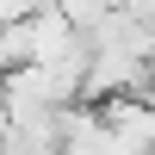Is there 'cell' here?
<instances>
[{"label": "cell", "instance_id": "obj_1", "mask_svg": "<svg viewBox=\"0 0 155 155\" xmlns=\"http://www.w3.org/2000/svg\"><path fill=\"white\" fill-rule=\"evenodd\" d=\"M99 118H106V130L118 137L130 155H155V99H112V106H99Z\"/></svg>", "mask_w": 155, "mask_h": 155}, {"label": "cell", "instance_id": "obj_2", "mask_svg": "<svg viewBox=\"0 0 155 155\" xmlns=\"http://www.w3.org/2000/svg\"><path fill=\"white\" fill-rule=\"evenodd\" d=\"M50 6H62V12H68V25H74V31H99V25H106V19H118L130 0H50Z\"/></svg>", "mask_w": 155, "mask_h": 155}, {"label": "cell", "instance_id": "obj_3", "mask_svg": "<svg viewBox=\"0 0 155 155\" xmlns=\"http://www.w3.org/2000/svg\"><path fill=\"white\" fill-rule=\"evenodd\" d=\"M124 12H130V19H143V25H155V0H130Z\"/></svg>", "mask_w": 155, "mask_h": 155}]
</instances>
